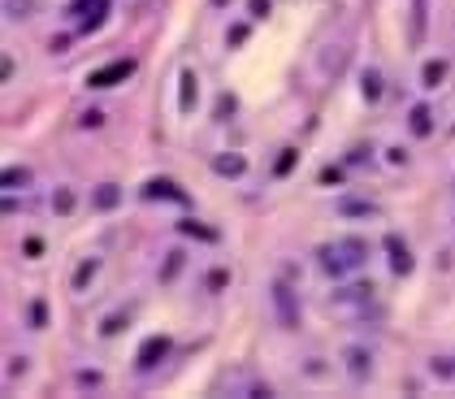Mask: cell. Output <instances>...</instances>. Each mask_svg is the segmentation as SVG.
Wrapping results in <instances>:
<instances>
[{
    "label": "cell",
    "instance_id": "6da1fadb",
    "mask_svg": "<svg viewBox=\"0 0 455 399\" xmlns=\"http://www.w3.org/2000/svg\"><path fill=\"white\" fill-rule=\"evenodd\" d=\"M126 70H130V66H113V70H104V74H95L91 83H109V78H118V74H126Z\"/></svg>",
    "mask_w": 455,
    "mask_h": 399
}]
</instances>
